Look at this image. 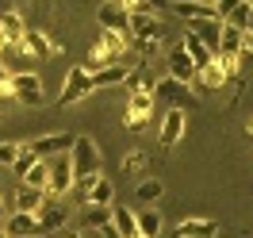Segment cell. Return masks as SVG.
<instances>
[{
	"label": "cell",
	"mask_w": 253,
	"mask_h": 238,
	"mask_svg": "<svg viewBox=\"0 0 253 238\" xmlns=\"http://www.w3.org/2000/svg\"><path fill=\"white\" fill-rule=\"evenodd\" d=\"M46 173H50V169H46V161H35V165H31V173L23 177V189H39V192H42V189H46Z\"/></svg>",
	"instance_id": "30"
},
{
	"label": "cell",
	"mask_w": 253,
	"mask_h": 238,
	"mask_svg": "<svg viewBox=\"0 0 253 238\" xmlns=\"http://www.w3.org/2000/svg\"><path fill=\"white\" fill-rule=\"evenodd\" d=\"M173 235L176 238H219V223L215 219H180Z\"/></svg>",
	"instance_id": "16"
},
{
	"label": "cell",
	"mask_w": 253,
	"mask_h": 238,
	"mask_svg": "<svg viewBox=\"0 0 253 238\" xmlns=\"http://www.w3.org/2000/svg\"><path fill=\"white\" fill-rule=\"evenodd\" d=\"M46 192L50 196H65L73 189V165H69V154H58V158L46 165Z\"/></svg>",
	"instance_id": "8"
},
{
	"label": "cell",
	"mask_w": 253,
	"mask_h": 238,
	"mask_svg": "<svg viewBox=\"0 0 253 238\" xmlns=\"http://www.w3.org/2000/svg\"><path fill=\"white\" fill-rule=\"evenodd\" d=\"M250 4H253V0H250Z\"/></svg>",
	"instance_id": "42"
},
{
	"label": "cell",
	"mask_w": 253,
	"mask_h": 238,
	"mask_svg": "<svg viewBox=\"0 0 253 238\" xmlns=\"http://www.w3.org/2000/svg\"><path fill=\"white\" fill-rule=\"evenodd\" d=\"M4 235H8V238H39L42 231H39V219H35V215H27V211H12Z\"/></svg>",
	"instance_id": "17"
},
{
	"label": "cell",
	"mask_w": 253,
	"mask_h": 238,
	"mask_svg": "<svg viewBox=\"0 0 253 238\" xmlns=\"http://www.w3.org/2000/svg\"><path fill=\"white\" fill-rule=\"evenodd\" d=\"M27 31V23L19 12H4L0 16V47H19V39Z\"/></svg>",
	"instance_id": "18"
},
{
	"label": "cell",
	"mask_w": 253,
	"mask_h": 238,
	"mask_svg": "<svg viewBox=\"0 0 253 238\" xmlns=\"http://www.w3.org/2000/svg\"><path fill=\"white\" fill-rule=\"evenodd\" d=\"M19 143H0V169H12V161L19 158Z\"/></svg>",
	"instance_id": "33"
},
{
	"label": "cell",
	"mask_w": 253,
	"mask_h": 238,
	"mask_svg": "<svg viewBox=\"0 0 253 238\" xmlns=\"http://www.w3.org/2000/svg\"><path fill=\"white\" fill-rule=\"evenodd\" d=\"M192 85H200V89H207V93H215V89H226V77H222V69L215 62L204 65V69H196V81Z\"/></svg>",
	"instance_id": "26"
},
{
	"label": "cell",
	"mask_w": 253,
	"mask_h": 238,
	"mask_svg": "<svg viewBox=\"0 0 253 238\" xmlns=\"http://www.w3.org/2000/svg\"><path fill=\"white\" fill-rule=\"evenodd\" d=\"M81 204H96V207H111L115 204V185H111L104 173L92 177V185H88V192H84V200Z\"/></svg>",
	"instance_id": "15"
},
{
	"label": "cell",
	"mask_w": 253,
	"mask_h": 238,
	"mask_svg": "<svg viewBox=\"0 0 253 238\" xmlns=\"http://www.w3.org/2000/svg\"><path fill=\"white\" fill-rule=\"evenodd\" d=\"M180 50H184V54L192 58V65H196V69H204V65L215 62V54H211V50H207V47H204V43H200V39H196L192 31H184V43H180Z\"/></svg>",
	"instance_id": "23"
},
{
	"label": "cell",
	"mask_w": 253,
	"mask_h": 238,
	"mask_svg": "<svg viewBox=\"0 0 253 238\" xmlns=\"http://www.w3.org/2000/svg\"><path fill=\"white\" fill-rule=\"evenodd\" d=\"M8 89H12V96H16L19 104H27V108H39V104H42V77H39L35 69L8 73Z\"/></svg>",
	"instance_id": "2"
},
{
	"label": "cell",
	"mask_w": 253,
	"mask_h": 238,
	"mask_svg": "<svg viewBox=\"0 0 253 238\" xmlns=\"http://www.w3.org/2000/svg\"><path fill=\"white\" fill-rule=\"evenodd\" d=\"M0 219H8V204L4 200H0Z\"/></svg>",
	"instance_id": "35"
},
{
	"label": "cell",
	"mask_w": 253,
	"mask_h": 238,
	"mask_svg": "<svg viewBox=\"0 0 253 238\" xmlns=\"http://www.w3.org/2000/svg\"><path fill=\"white\" fill-rule=\"evenodd\" d=\"M134 196H138V200H142V204H158L161 196H165V185H161L158 177H146L142 185H138V189H134Z\"/></svg>",
	"instance_id": "28"
},
{
	"label": "cell",
	"mask_w": 253,
	"mask_h": 238,
	"mask_svg": "<svg viewBox=\"0 0 253 238\" xmlns=\"http://www.w3.org/2000/svg\"><path fill=\"white\" fill-rule=\"evenodd\" d=\"M250 8H253V4H250Z\"/></svg>",
	"instance_id": "41"
},
{
	"label": "cell",
	"mask_w": 253,
	"mask_h": 238,
	"mask_svg": "<svg viewBox=\"0 0 253 238\" xmlns=\"http://www.w3.org/2000/svg\"><path fill=\"white\" fill-rule=\"evenodd\" d=\"M165 77H173V81H180V85H192L196 81V65H192V58L184 54L180 47H173L169 54H165Z\"/></svg>",
	"instance_id": "12"
},
{
	"label": "cell",
	"mask_w": 253,
	"mask_h": 238,
	"mask_svg": "<svg viewBox=\"0 0 253 238\" xmlns=\"http://www.w3.org/2000/svg\"><path fill=\"white\" fill-rule=\"evenodd\" d=\"M96 47L104 50L108 65H115V62H119V58L126 54V50H130V35H119V31H100V35H96Z\"/></svg>",
	"instance_id": "13"
},
{
	"label": "cell",
	"mask_w": 253,
	"mask_h": 238,
	"mask_svg": "<svg viewBox=\"0 0 253 238\" xmlns=\"http://www.w3.org/2000/svg\"><path fill=\"white\" fill-rule=\"evenodd\" d=\"M35 161H39V158H35L31 150H19V158H16V161H12V173H16V177H19V181H23V177L31 173V165H35Z\"/></svg>",
	"instance_id": "32"
},
{
	"label": "cell",
	"mask_w": 253,
	"mask_h": 238,
	"mask_svg": "<svg viewBox=\"0 0 253 238\" xmlns=\"http://www.w3.org/2000/svg\"><path fill=\"white\" fill-rule=\"evenodd\" d=\"M123 85H126V93H130V96H138V93H150V89H154V81H150V73H146V69H130Z\"/></svg>",
	"instance_id": "29"
},
{
	"label": "cell",
	"mask_w": 253,
	"mask_h": 238,
	"mask_svg": "<svg viewBox=\"0 0 253 238\" xmlns=\"http://www.w3.org/2000/svg\"><path fill=\"white\" fill-rule=\"evenodd\" d=\"M0 238H8V235H4V231H0Z\"/></svg>",
	"instance_id": "39"
},
{
	"label": "cell",
	"mask_w": 253,
	"mask_h": 238,
	"mask_svg": "<svg viewBox=\"0 0 253 238\" xmlns=\"http://www.w3.org/2000/svg\"><path fill=\"white\" fill-rule=\"evenodd\" d=\"M126 73H130V65H104V69H96L92 73V89H115V85H123Z\"/></svg>",
	"instance_id": "22"
},
{
	"label": "cell",
	"mask_w": 253,
	"mask_h": 238,
	"mask_svg": "<svg viewBox=\"0 0 253 238\" xmlns=\"http://www.w3.org/2000/svg\"><path fill=\"white\" fill-rule=\"evenodd\" d=\"M204 4H211V8H215V4H222V0H204Z\"/></svg>",
	"instance_id": "36"
},
{
	"label": "cell",
	"mask_w": 253,
	"mask_h": 238,
	"mask_svg": "<svg viewBox=\"0 0 253 238\" xmlns=\"http://www.w3.org/2000/svg\"><path fill=\"white\" fill-rule=\"evenodd\" d=\"M42 200H46V192H39V189H19V192H16V211L35 215V211L42 207Z\"/></svg>",
	"instance_id": "27"
},
{
	"label": "cell",
	"mask_w": 253,
	"mask_h": 238,
	"mask_svg": "<svg viewBox=\"0 0 253 238\" xmlns=\"http://www.w3.org/2000/svg\"><path fill=\"white\" fill-rule=\"evenodd\" d=\"M35 219H39V231H42V235H54V231H65V227H69V207L58 204V200H42V207L35 211Z\"/></svg>",
	"instance_id": "11"
},
{
	"label": "cell",
	"mask_w": 253,
	"mask_h": 238,
	"mask_svg": "<svg viewBox=\"0 0 253 238\" xmlns=\"http://www.w3.org/2000/svg\"><path fill=\"white\" fill-rule=\"evenodd\" d=\"M108 223H111V207H96V204L81 207V227L84 231H104Z\"/></svg>",
	"instance_id": "24"
},
{
	"label": "cell",
	"mask_w": 253,
	"mask_h": 238,
	"mask_svg": "<svg viewBox=\"0 0 253 238\" xmlns=\"http://www.w3.org/2000/svg\"><path fill=\"white\" fill-rule=\"evenodd\" d=\"M242 35H250V39H253V8H250V19H246V27H242Z\"/></svg>",
	"instance_id": "34"
},
{
	"label": "cell",
	"mask_w": 253,
	"mask_h": 238,
	"mask_svg": "<svg viewBox=\"0 0 253 238\" xmlns=\"http://www.w3.org/2000/svg\"><path fill=\"white\" fill-rule=\"evenodd\" d=\"M19 50H23L27 62H46V58H54V54H62V43H54L46 31H23Z\"/></svg>",
	"instance_id": "5"
},
{
	"label": "cell",
	"mask_w": 253,
	"mask_h": 238,
	"mask_svg": "<svg viewBox=\"0 0 253 238\" xmlns=\"http://www.w3.org/2000/svg\"><path fill=\"white\" fill-rule=\"evenodd\" d=\"M173 12L188 23H200V19H219V12L211 4H196V0H173Z\"/></svg>",
	"instance_id": "19"
},
{
	"label": "cell",
	"mask_w": 253,
	"mask_h": 238,
	"mask_svg": "<svg viewBox=\"0 0 253 238\" xmlns=\"http://www.w3.org/2000/svg\"><path fill=\"white\" fill-rule=\"evenodd\" d=\"M69 238H84V235H81V231H73V235H69Z\"/></svg>",
	"instance_id": "37"
},
{
	"label": "cell",
	"mask_w": 253,
	"mask_h": 238,
	"mask_svg": "<svg viewBox=\"0 0 253 238\" xmlns=\"http://www.w3.org/2000/svg\"><path fill=\"white\" fill-rule=\"evenodd\" d=\"M69 165H73V181H88V177L100 173V146H96V139L77 135L73 150H69Z\"/></svg>",
	"instance_id": "1"
},
{
	"label": "cell",
	"mask_w": 253,
	"mask_h": 238,
	"mask_svg": "<svg viewBox=\"0 0 253 238\" xmlns=\"http://www.w3.org/2000/svg\"><path fill=\"white\" fill-rule=\"evenodd\" d=\"M134 231H138V238H158L161 235V215L154 207L138 211V215H134Z\"/></svg>",
	"instance_id": "25"
},
{
	"label": "cell",
	"mask_w": 253,
	"mask_h": 238,
	"mask_svg": "<svg viewBox=\"0 0 253 238\" xmlns=\"http://www.w3.org/2000/svg\"><path fill=\"white\" fill-rule=\"evenodd\" d=\"M111 231L119 238H134L138 231H134V207L126 204H111Z\"/></svg>",
	"instance_id": "20"
},
{
	"label": "cell",
	"mask_w": 253,
	"mask_h": 238,
	"mask_svg": "<svg viewBox=\"0 0 253 238\" xmlns=\"http://www.w3.org/2000/svg\"><path fill=\"white\" fill-rule=\"evenodd\" d=\"M188 31L196 35L211 54H215V50H219V35H222V19H200V23H192Z\"/></svg>",
	"instance_id": "21"
},
{
	"label": "cell",
	"mask_w": 253,
	"mask_h": 238,
	"mask_svg": "<svg viewBox=\"0 0 253 238\" xmlns=\"http://www.w3.org/2000/svg\"><path fill=\"white\" fill-rule=\"evenodd\" d=\"M184 127H188V115H184V108H165V115H161V131H158V143L165 146V150L180 146Z\"/></svg>",
	"instance_id": "6"
},
{
	"label": "cell",
	"mask_w": 253,
	"mask_h": 238,
	"mask_svg": "<svg viewBox=\"0 0 253 238\" xmlns=\"http://www.w3.org/2000/svg\"><path fill=\"white\" fill-rule=\"evenodd\" d=\"M134 238H138V235H134Z\"/></svg>",
	"instance_id": "40"
},
{
	"label": "cell",
	"mask_w": 253,
	"mask_h": 238,
	"mask_svg": "<svg viewBox=\"0 0 253 238\" xmlns=\"http://www.w3.org/2000/svg\"><path fill=\"white\" fill-rule=\"evenodd\" d=\"M126 35H130V43H161L165 27H161V19L154 16V12H130Z\"/></svg>",
	"instance_id": "4"
},
{
	"label": "cell",
	"mask_w": 253,
	"mask_h": 238,
	"mask_svg": "<svg viewBox=\"0 0 253 238\" xmlns=\"http://www.w3.org/2000/svg\"><path fill=\"white\" fill-rule=\"evenodd\" d=\"M150 96H154V104H165V108H184L192 96H188V85H180V81H173V77H161V81H154V89H150Z\"/></svg>",
	"instance_id": "9"
},
{
	"label": "cell",
	"mask_w": 253,
	"mask_h": 238,
	"mask_svg": "<svg viewBox=\"0 0 253 238\" xmlns=\"http://www.w3.org/2000/svg\"><path fill=\"white\" fill-rule=\"evenodd\" d=\"M146 161H150V154H146V150H130V154L123 158V173H142Z\"/></svg>",
	"instance_id": "31"
},
{
	"label": "cell",
	"mask_w": 253,
	"mask_h": 238,
	"mask_svg": "<svg viewBox=\"0 0 253 238\" xmlns=\"http://www.w3.org/2000/svg\"><path fill=\"white\" fill-rule=\"evenodd\" d=\"M96 19H100V31H119V35H126V19H130V16H126L123 4L108 0V4H100Z\"/></svg>",
	"instance_id": "14"
},
{
	"label": "cell",
	"mask_w": 253,
	"mask_h": 238,
	"mask_svg": "<svg viewBox=\"0 0 253 238\" xmlns=\"http://www.w3.org/2000/svg\"><path fill=\"white\" fill-rule=\"evenodd\" d=\"M23 150H31L39 161L58 158V154H69V150H73V135H39V139H31Z\"/></svg>",
	"instance_id": "10"
},
{
	"label": "cell",
	"mask_w": 253,
	"mask_h": 238,
	"mask_svg": "<svg viewBox=\"0 0 253 238\" xmlns=\"http://www.w3.org/2000/svg\"><path fill=\"white\" fill-rule=\"evenodd\" d=\"M250 135H253V119H250Z\"/></svg>",
	"instance_id": "38"
},
{
	"label": "cell",
	"mask_w": 253,
	"mask_h": 238,
	"mask_svg": "<svg viewBox=\"0 0 253 238\" xmlns=\"http://www.w3.org/2000/svg\"><path fill=\"white\" fill-rule=\"evenodd\" d=\"M150 115H154V96H150V93L130 96L126 108H123V127L126 131H142L146 123H150Z\"/></svg>",
	"instance_id": "7"
},
{
	"label": "cell",
	"mask_w": 253,
	"mask_h": 238,
	"mask_svg": "<svg viewBox=\"0 0 253 238\" xmlns=\"http://www.w3.org/2000/svg\"><path fill=\"white\" fill-rule=\"evenodd\" d=\"M88 93H92V73H88L84 65H73V69L65 73L62 96H58V108H73V104H81Z\"/></svg>",
	"instance_id": "3"
}]
</instances>
